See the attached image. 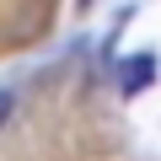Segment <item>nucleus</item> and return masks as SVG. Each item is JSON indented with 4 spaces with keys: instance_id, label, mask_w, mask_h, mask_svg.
<instances>
[{
    "instance_id": "2",
    "label": "nucleus",
    "mask_w": 161,
    "mask_h": 161,
    "mask_svg": "<svg viewBox=\"0 0 161 161\" xmlns=\"http://www.w3.org/2000/svg\"><path fill=\"white\" fill-rule=\"evenodd\" d=\"M11 113H16V92H11V86H0V129H6Z\"/></svg>"
},
{
    "instance_id": "1",
    "label": "nucleus",
    "mask_w": 161,
    "mask_h": 161,
    "mask_svg": "<svg viewBox=\"0 0 161 161\" xmlns=\"http://www.w3.org/2000/svg\"><path fill=\"white\" fill-rule=\"evenodd\" d=\"M150 80H156V54H129V59L118 64V92H124V97L145 92Z\"/></svg>"
}]
</instances>
